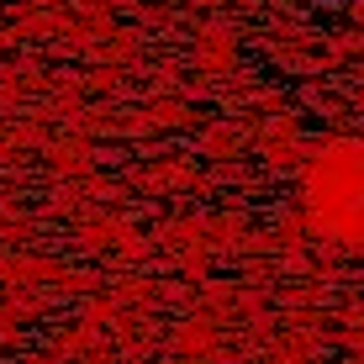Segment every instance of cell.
Wrapping results in <instances>:
<instances>
[{"mask_svg": "<svg viewBox=\"0 0 364 364\" xmlns=\"http://www.w3.org/2000/svg\"><path fill=\"white\" fill-rule=\"evenodd\" d=\"M306 211L317 232L364 243V143H338L306 174Z\"/></svg>", "mask_w": 364, "mask_h": 364, "instance_id": "cell-1", "label": "cell"}]
</instances>
